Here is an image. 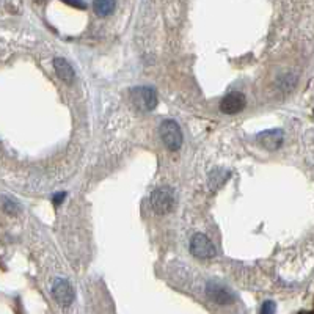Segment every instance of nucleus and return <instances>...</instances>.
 <instances>
[{
    "label": "nucleus",
    "instance_id": "nucleus-1",
    "mask_svg": "<svg viewBox=\"0 0 314 314\" xmlns=\"http://www.w3.org/2000/svg\"><path fill=\"white\" fill-rule=\"evenodd\" d=\"M129 96L134 107L140 112H151L157 107V93L151 86H135Z\"/></svg>",
    "mask_w": 314,
    "mask_h": 314
},
{
    "label": "nucleus",
    "instance_id": "nucleus-2",
    "mask_svg": "<svg viewBox=\"0 0 314 314\" xmlns=\"http://www.w3.org/2000/svg\"><path fill=\"white\" fill-rule=\"evenodd\" d=\"M160 139L166 150L178 151L182 146V131L173 120H165L160 124Z\"/></svg>",
    "mask_w": 314,
    "mask_h": 314
},
{
    "label": "nucleus",
    "instance_id": "nucleus-3",
    "mask_svg": "<svg viewBox=\"0 0 314 314\" xmlns=\"http://www.w3.org/2000/svg\"><path fill=\"white\" fill-rule=\"evenodd\" d=\"M150 201H151V206L153 209L160 214V215H165L168 214L173 206H174V193L170 187H159L156 189L151 196H150Z\"/></svg>",
    "mask_w": 314,
    "mask_h": 314
},
{
    "label": "nucleus",
    "instance_id": "nucleus-4",
    "mask_svg": "<svg viewBox=\"0 0 314 314\" xmlns=\"http://www.w3.org/2000/svg\"><path fill=\"white\" fill-rule=\"evenodd\" d=\"M190 253L196 258H201V259H208L215 256V250L212 240L208 237V236H204L201 233L195 234L193 237L190 239Z\"/></svg>",
    "mask_w": 314,
    "mask_h": 314
},
{
    "label": "nucleus",
    "instance_id": "nucleus-5",
    "mask_svg": "<svg viewBox=\"0 0 314 314\" xmlns=\"http://www.w3.org/2000/svg\"><path fill=\"white\" fill-rule=\"evenodd\" d=\"M52 296L62 307H70L76 299V294H74V289L71 284L66 280H60V278L55 280V283H54Z\"/></svg>",
    "mask_w": 314,
    "mask_h": 314
},
{
    "label": "nucleus",
    "instance_id": "nucleus-6",
    "mask_svg": "<svg viewBox=\"0 0 314 314\" xmlns=\"http://www.w3.org/2000/svg\"><path fill=\"white\" fill-rule=\"evenodd\" d=\"M245 104H247V99H245L243 93L240 91H231L227 96L223 97L220 102V110L227 115H234L239 113L240 110H243Z\"/></svg>",
    "mask_w": 314,
    "mask_h": 314
},
{
    "label": "nucleus",
    "instance_id": "nucleus-7",
    "mask_svg": "<svg viewBox=\"0 0 314 314\" xmlns=\"http://www.w3.org/2000/svg\"><path fill=\"white\" fill-rule=\"evenodd\" d=\"M284 134L281 129H270L264 131L258 135V142L262 148H266L267 151H277L280 146L283 145Z\"/></svg>",
    "mask_w": 314,
    "mask_h": 314
},
{
    "label": "nucleus",
    "instance_id": "nucleus-8",
    "mask_svg": "<svg viewBox=\"0 0 314 314\" xmlns=\"http://www.w3.org/2000/svg\"><path fill=\"white\" fill-rule=\"evenodd\" d=\"M206 292H208L209 299L215 303H219V305H228V303H231L233 299H234L231 291H228L225 286H222L220 283H214V281H211L208 284Z\"/></svg>",
    "mask_w": 314,
    "mask_h": 314
},
{
    "label": "nucleus",
    "instance_id": "nucleus-9",
    "mask_svg": "<svg viewBox=\"0 0 314 314\" xmlns=\"http://www.w3.org/2000/svg\"><path fill=\"white\" fill-rule=\"evenodd\" d=\"M54 70L58 76L60 80H63L65 83L71 85L76 78V73L73 70V66L68 63L65 58H54Z\"/></svg>",
    "mask_w": 314,
    "mask_h": 314
},
{
    "label": "nucleus",
    "instance_id": "nucleus-10",
    "mask_svg": "<svg viewBox=\"0 0 314 314\" xmlns=\"http://www.w3.org/2000/svg\"><path fill=\"white\" fill-rule=\"evenodd\" d=\"M230 178V171L223 170V168H215L209 173V179H208V185L211 190H217L220 187H223V184L228 181Z\"/></svg>",
    "mask_w": 314,
    "mask_h": 314
},
{
    "label": "nucleus",
    "instance_id": "nucleus-11",
    "mask_svg": "<svg viewBox=\"0 0 314 314\" xmlns=\"http://www.w3.org/2000/svg\"><path fill=\"white\" fill-rule=\"evenodd\" d=\"M115 6H116V2L115 0H94L93 2V9L94 13L97 16H109L115 11Z\"/></svg>",
    "mask_w": 314,
    "mask_h": 314
},
{
    "label": "nucleus",
    "instance_id": "nucleus-12",
    "mask_svg": "<svg viewBox=\"0 0 314 314\" xmlns=\"http://www.w3.org/2000/svg\"><path fill=\"white\" fill-rule=\"evenodd\" d=\"M3 211L9 215H14L19 211V206L13 200H8L6 196H3Z\"/></svg>",
    "mask_w": 314,
    "mask_h": 314
},
{
    "label": "nucleus",
    "instance_id": "nucleus-13",
    "mask_svg": "<svg viewBox=\"0 0 314 314\" xmlns=\"http://www.w3.org/2000/svg\"><path fill=\"white\" fill-rule=\"evenodd\" d=\"M62 2L68 3V5H71L74 8H78V9H83L85 8V3H83V0H62Z\"/></svg>",
    "mask_w": 314,
    "mask_h": 314
},
{
    "label": "nucleus",
    "instance_id": "nucleus-14",
    "mask_svg": "<svg viewBox=\"0 0 314 314\" xmlns=\"http://www.w3.org/2000/svg\"><path fill=\"white\" fill-rule=\"evenodd\" d=\"M65 196H66V193H57V195H54V203L58 206V204H60L65 200Z\"/></svg>",
    "mask_w": 314,
    "mask_h": 314
},
{
    "label": "nucleus",
    "instance_id": "nucleus-15",
    "mask_svg": "<svg viewBox=\"0 0 314 314\" xmlns=\"http://www.w3.org/2000/svg\"><path fill=\"white\" fill-rule=\"evenodd\" d=\"M261 311H262V313H272V311H273V303H272V302H267L266 305L262 307Z\"/></svg>",
    "mask_w": 314,
    "mask_h": 314
},
{
    "label": "nucleus",
    "instance_id": "nucleus-16",
    "mask_svg": "<svg viewBox=\"0 0 314 314\" xmlns=\"http://www.w3.org/2000/svg\"><path fill=\"white\" fill-rule=\"evenodd\" d=\"M36 2H43V0H36Z\"/></svg>",
    "mask_w": 314,
    "mask_h": 314
}]
</instances>
